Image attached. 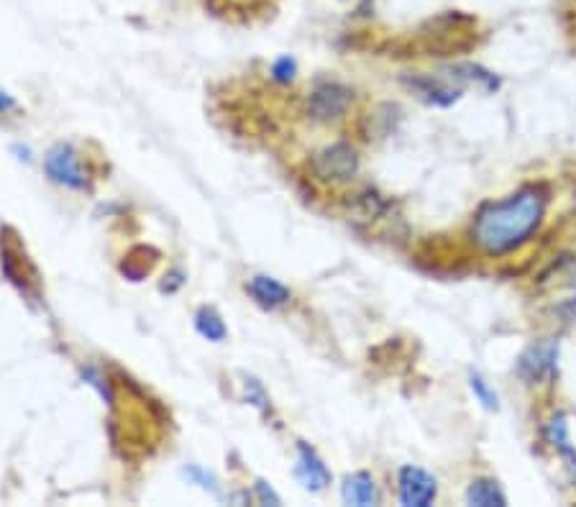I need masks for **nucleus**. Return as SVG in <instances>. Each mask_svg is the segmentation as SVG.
<instances>
[{
	"label": "nucleus",
	"mask_w": 576,
	"mask_h": 507,
	"mask_svg": "<svg viewBox=\"0 0 576 507\" xmlns=\"http://www.w3.org/2000/svg\"><path fill=\"white\" fill-rule=\"evenodd\" d=\"M436 479L418 467L400 472V502L408 507H428L436 500Z\"/></svg>",
	"instance_id": "39448f33"
},
{
	"label": "nucleus",
	"mask_w": 576,
	"mask_h": 507,
	"mask_svg": "<svg viewBox=\"0 0 576 507\" xmlns=\"http://www.w3.org/2000/svg\"><path fill=\"white\" fill-rule=\"evenodd\" d=\"M300 477H303L305 487L313 492L323 490L328 479H331L328 477V469L323 467V461H320L313 451L305 449V446H300Z\"/></svg>",
	"instance_id": "6e6552de"
},
{
	"label": "nucleus",
	"mask_w": 576,
	"mask_h": 507,
	"mask_svg": "<svg viewBox=\"0 0 576 507\" xmlns=\"http://www.w3.org/2000/svg\"><path fill=\"white\" fill-rule=\"evenodd\" d=\"M359 169V157L349 144H333L313 157V172L323 182H349Z\"/></svg>",
	"instance_id": "f03ea898"
},
{
	"label": "nucleus",
	"mask_w": 576,
	"mask_h": 507,
	"mask_svg": "<svg viewBox=\"0 0 576 507\" xmlns=\"http://www.w3.org/2000/svg\"><path fill=\"white\" fill-rule=\"evenodd\" d=\"M351 98H354V93L349 88L338 85V82H326L310 98V116L315 121H336L349 111Z\"/></svg>",
	"instance_id": "20e7f679"
},
{
	"label": "nucleus",
	"mask_w": 576,
	"mask_h": 507,
	"mask_svg": "<svg viewBox=\"0 0 576 507\" xmlns=\"http://www.w3.org/2000/svg\"><path fill=\"white\" fill-rule=\"evenodd\" d=\"M556 359H559V344H541L536 349H530L528 354L520 359V377L528 385H538V382H548L556 374Z\"/></svg>",
	"instance_id": "423d86ee"
},
{
	"label": "nucleus",
	"mask_w": 576,
	"mask_h": 507,
	"mask_svg": "<svg viewBox=\"0 0 576 507\" xmlns=\"http://www.w3.org/2000/svg\"><path fill=\"white\" fill-rule=\"evenodd\" d=\"M466 502L479 507H502L507 505V497L502 495L497 482H492V479H477V482H472L469 492H466Z\"/></svg>",
	"instance_id": "9d476101"
},
{
	"label": "nucleus",
	"mask_w": 576,
	"mask_h": 507,
	"mask_svg": "<svg viewBox=\"0 0 576 507\" xmlns=\"http://www.w3.org/2000/svg\"><path fill=\"white\" fill-rule=\"evenodd\" d=\"M548 193L543 187H525L502 203H492L474 221V244L489 254L502 257L528 244L546 216Z\"/></svg>",
	"instance_id": "f257e3e1"
},
{
	"label": "nucleus",
	"mask_w": 576,
	"mask_h": 507,
	"mask_svg": "<svg viewBox=\"0 0 576 507\" xmlns=\"http://www.w3.org/2000/svg\"><path fill=\"white\" fill-rule=\"evenodd\" d=\"M198 328L203 336L210 338V341H221V338L226 336V328H223V323L218 321L213 313H200Z\"/></svg>",
	"instance_id": "ddd939ff"
},
{
	"label": "nucleus",
	"mask_w": 576,
	"mask_h": 507,
	"mask_svg": "<svg viewBox=\"0 0 576 507\" xmlns=\"http://www.w3.org/2000/svg\"><path fill=\"white\" fill-rule=\"evenodd\" d=\"M472 392L477 395V400L479 403L484 405L487 410H495L497 408V395H495V390H489V385L484 382L479 374H472Z\"/></svg>",
	"instance_id": "4468645a"
},
{
	"label": "nucleus",
	"mask_w": 576,
	"mask_h": 507,
	"mask_svg": "<svg viewBox=\"0 0 576 507\" xmlns=\"http://www.w3.org/2000/svg\"><path fill=\"white\" fill-rule=\"evenodd\" d=\"M47 172L54 182L67 187H75V190H82V187L88 185V172L82 169L80 157L72 146L59 144L54 146L52 152L47 154Z\"/></svg>",
	"instance_id": "7ed1b4c3"
},
{
	"label": "nucleus",
	"mask_w": 576,
	"mask_h": 507,
	"mask_svg": "<svg viewBox=\"0 0 576 507\" xmlns=\"http://www.w3.org/2000/svg\"><path fill=\"white\" fill-rule=\"evenodd\" d=\"M344 500L349 505H374L377 502V487H374V479L369 474H354V477L346 479L344 484Z\"/></svg>",
	"instance_id": "1a4fd4ad"
},
{
	"label": "nucleus",
	"mask_w": 576,
	"mask_h": 507,
	"mask_svg": "<svg viewBox=\"0 0 576 507\" xmlns=\"http://www.w3.org/2000/svg\"><path fill=\"white\" fill-rule=\"evenodd\" d=\"M548 438H551L553 449L559 451V454L564 456L566 461H569V467L576 469V451L569 441V431H566L564 415H559V418L551 420V426H548Z\"/></svg>",
	"instance_id": "9b49d317"
},
{
	"label": "nucleus",
	"mask_w": 576,
	"mask_h": 507,
	"mask_svg": "<svg viewBox=\"0 0 576 507\" xmlns=\"http://www.w3.org/2000/svg\"><path fill=\"white\" fill-rule=\"evenodd\" d=\"M13 105H16V103H13L11 95L3 93V90H0V113H3V111H11Z\"/></svg>",
	"instance_id": "2eb2a0df"
},
{
	"label": "nucleus",
	"mask_w": 576,
	"mask_h": 507,
	"mask_svg": "<svg viewBox=\"0 0 576 507\" xmlns=\"http://www.w3.org/2000/svg\"><path fill=\"white\" fill-rule=\"evenodd\" d=\"M249 292L267 308H277V305H285L290 300V290L272 277H254L249 282Z\"/></svg>",
	"instance_id": "0eeeda50"
},
{
	"label": "nucleus",
	"mask_w": 576,
	"mask_h": 507,
	"mask_svg": "<svg viewBox=\"0 0 576 507\" xmlns=\"http://www.w3.org/2000/svg\"><path fill=\"white\" fill-rule=\"evenodd\" d=\"M210 6L221 13H231V16H251V13L262 11L264 6H269L272 0H208Z\"/></svg>",
	"instance_id": "f8f14e48"
}]
</instances>
